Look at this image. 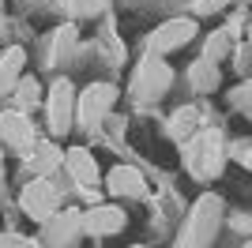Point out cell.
Returning <instances> with one entry per match:
<instances>
[{
	"label": "cell",
	"instance_id": "6da1fadb",
	"mask_svg": "<svg viewBox=\"0 0 252 248\" xmlns=\"http://www.w3.org/2000/svg\"><path fill=\"white\" fill-rule=\"evenodd\" d=\"M169 87H173V68L166 64V57L143 53V61L136 64V75H132V94L139 102H158Z\"/></svg>",
	"mask_w": 252,
	"mask_h": 248
},
{
	"label": "cell",
	"instance_id": "7a4b0ae2",
	"mask_svg": "<svg viewBox=\"0 0 252 248\" xmlns=\"http://www.w3.org/2000/svg\"><path fill=\"white\" fill-rule=\"evenodd\" d=\"M117 98H121V91H117L113 83H87L83 91H79V102H75V121L83 124V128H98L105 117L113 113Z\"/></svg>",
	"mask_w": 252,
	"mask_h": 248
},
{
	"label": "cell",
	"instance_id": "3957f363",
	"mask_svg": "<svg viewBox=\"0 0 252 248\" xmlns=\"http://www.w3.org/2000/svg\"><path fill=\"white\" fill-rule=\"evenodd\" d=\"M75 102H79V94H75L72 79L61 75L45 94V124H49L53 135H68V128L75 121Z\"/></svg>",
	"mask_w": 252,
	"mask_h": 248
},
{
	"label": "cell",
	"instance_id": "277c9868",
	"mask_svg": "<svg viewBox=\"0 0 252 248\" xmlns=\"http://www.w3.org/2000/svg\"><path fill=\"white\" fill-rule=\"evenodd\" d=\"M196 34H200V27H196V19H192V15H177V19H166V23H158L155 31L147 34V53L169 57V53L185 49V45H189Z\"/></svg>",
	"mask_w": 252,
	"mask_h": 248
},
{
	"label": "cell",
	"instance_id": "5b68a950",
	"mask_svg": "<svg viewBox=\"0 0 252 248\" xmlns=\"http://www.w3.org/2000/svg\"><path fill=\"white\" fill-rule=\"evenodd\" d=\"M185 147H189L185 162H189V169L196 177H215L222 169V139H219V132H200V135H192Z\"/></svg>",
	"mask_w": 252,
	"mask_h": 248
},
{
	"label": "cell",
	"instance_id": "8992f818",
	"mask_svg": "<svg viewBox=\"0 0 252 248\" xmlns=\"http://www.w3.org/2000/svg\"><path fill=\"white\" fill-rule=\"evenodd\" d=\"M19 203H23V211H27L34 222H49V218L57 215V203H61V196H57V188H53L45 177H34L31 185L23 188Z\"/></svg>",
	"mask_w": 252,
	"mask_h": 248
},
{
	"label": "cell",
	"instance_id": "52a82bcc",
	"mask_svg": "<svg viewBox=\"0 0 252 248\" xmlns=\"http://www.w3.org/2000/svg\"><path fill=\"white\" fill-rule=\"evenodd\" d=\"M0 139L8 147H19V151H31L34 143V124L23 109H11V113H0Z\"/></svg>",
	"mask_w": 252,
	"mask_h": 248
},
{
	"label": "cell",
	"instance_id": "ba28073f",
	"mask_svg": "<svg viewBox=\"0 0 252 248\" xmlns=\"http://www.w3.org/2000/svg\"><path fill=\"white\" fill-rule=\"evenodd\" d=\"M64 165H68L72 181L83 188V192H94L98 188V162H94V155H91L87 147H72V151L64 155Z\"/></svg>",
	"mask_w": 252,
	"mask_h": 248
},
{
	"label": "cell",
	"instance_id": "9c48e42d",
	"mask_svg": "<svg viewBox=\"0 0 252 248\" xmlns=\"http://www.w3.org/2000/svg\"><path fill=\"white\" fill-rule=\"evenodd\" d=\"M105 185H109L113 196H128V199H139L147 192V181H143V173L136 165H113L109 177H105Z\"/></svg>",
	"mask_w": 252,
	"mask_h": 248
},
{
	"label": "cell",
	"instance_id": "30bf717a",
	"mask_svg": "<svg viewBox=\"0 0 252 248\" xmlns=\"http://www.w3.org/2000/svg\"><path fill=\"white\" fill-rule=\"evenodd\" d=\"M83 229L91 237H109L125 229V211L121 207H94L91 215H83Z\"/></svg>",
	"mask_w": 252,
	"mask_h": 248
},
{
	"label": "cell",
	"instance_id": "8fae6325",
	"mask_svg": "<svg viewBox=\"0 0 252 248\" xmlns=\"http://www.w3.org/2000/svg\"><path fill=\"white\" fill-rule=\"evenodd\" d=\"M23 64H27V49L23 45H8L0 53V94H11L23 79Z\"/></svg>",
	"mask_w": 252,
	"mask_h": 248
},
{
	"label": "cell",
	"instance_id": "7c38bea8",
	"mask_svg": "<svg viewBox=\"0 0 252 248\" xmlns=\"http://www.w3.org/2000/svg\"><path fill=\"white\" fill-rule=\"evenodd\" d=\"M27 165H31L34 177H49L57 165H61V147L53 139H34L31 143V155H27Z\"/></svg>",
	"mask_w": 252,
	"mask_h": 248
},
{
	"label": "cell",
	"instance_id": "4fadbf2b",
	"mask_svg": "<svg viewBox=\"0 0 252 248\" xmlns=\"http://www.w3.org/2000/svg\"><path fill=\"white\" fill-rule=\"evenodd\" d=\"M189 83H192V91H196V94H211V91H219V83H222L219 64L207 61V57L192 61V64H189Z\"/></svg>",
	"mask_w": 252,
	"mask_h": 248
},
{
	"label": "cell",
	"instance_id": "5bb4252c",
	"mask_svg": "<svg viewBox=\"0 0 252 248\" xmlns=\"http://www.w3.org/2000/svg\"><path fill=\"white\" fill-rule=\"evenodd\" d=\"M169 135H173L177 143H189L192 135H200V113H196V105L173 109V117H169Z\"/></svg>",
	"mask_w": 252,
	"mask_h": 248
},
{
	"label": "cell",
	"instance_id": "9a60e30c",
	"mask_svg": "<svg viewBox=\"0 0 252 248\" xmlns=\"http://www.w3.org/2000/svg\"><path fill=\"white\" fill-rule=\"evenodd\" d=\"M230 53H233V31H230V27L207 34V41H203V57H207V61L219 64V61H226Z\"/></svg>",
	"mask_w": 252,
	"mask_h": 248
},
{
	"label": "cell",
	"instance_id": "2e32d148",
	"mask_svg": "<svg viewBox=\"0 0 252 248\" xmlns=\"http://www.w3.org/2000/svg\"><path fill=\"white\" fill-rule=\"evenodd\" d=\"M11 98H15V105H19L23 113H31L34 105H42V83L34 79V75H23L19 87L11 91Z\"/></svg>",
	"mask_w": 252,
	"mask_h": 248
},
{
	"label": "cell",
	"instance_id": "e0dca14e",
	"mask_svg": "<svg viewBox=\"0 0 252 248\" xmlns=\"http://www.w3.org/2000/svg\"><path fill=\"white\" fill-rule=\"evenodd\" d=\"M105 4L109 0H64V8H68L72 19H94V15L105 11Z\"/></svg>",
	"mask_w": 252,
	"mask_h": 248
},
{
	"label": "cell",
	"instance_id": "ac0fdd59",
	"mask_svg": "<svg viewBox=\"0 0 252 248\" xmlns=\"http://www.w3.org/2000/svg\"><path fill=\"white\" fill-rule=\"evenodd\" d=\"M79 226H83V215H79V211H64V215H61V222L53 226V237L68 245V241L75 237V229H79Z\"/></svg>",
	"mask_w": 252,
	"mask_h": 248
},
{
	"label": "cell",
	"instance_id": "d6986e66",
	"mask_svg": "<svg viewBox=\"0 0 252 248\" xmlns=\"http://www.w3.org/2000/svg\"><path fill=\"white\" fill-rule=\"evenodd\" d=\"M230 4H237V0H196V15H219Z\"/></svg>",
	"mask_w": 252,
	"mask_h": 248
},
{
	"label": "cell",
	"instance_id": "ffe728a7",
	"mask_svg": "<svg viewBox=\"0 0 252 248\" xmlns=\"http://www.w3.org/2000/svg\"><path fill=\"white\" fill-rule=\"evenodd\" d=\"M0 248H38V241L23 237V233H0Z\"/></svg>",
	"mask_w": 252,
	"mask_h": 248
},
{
	"label": "cell",
	"instance_id": "44dd1931",
	"mask_svg": "<svg viewBox=\"0 0 252 248\" xmlns=\"http://www.w3.org/2000/svg\"><path fill=\"white\" fill-rule=\"evenodd\" d=\"M237 158H241V165H245V169H252V151H241Z\"/></svg>",
	"mask_w": 252,
	"mask_h": 248
},
{
	"label": "cell",
	"instance_id": "7402d4cb",
	"mask_svg": "<svg viewBox=\"0 0 252 248\" xmlns=\"http://www.w3.org/2000/svg\"><path fill=\"white\" fill-rule=\"evenodd\" d=\"M0 31H4V15H0Z\"/></svg>",
	"mask_w": 252,
	"mask_h": 248
},
{
	"label": "cell",
	"instance_id": "603a6c76",
	"mask_svg": "<svg viewBox=\"0 0 252 248\" xmlns=\"http://www.w3.org/2000/svg\"><path fill=\"white\" fill-rule=\"evenodd\" d=\"M132 248H147V245H132Z\"/></svg>",
	"mask_w": 252,
	"mask_h": 248
},
{
	"label": "cell",
	"instance_id": "cb8c5ba5",
	"mask_svg": "<svg viewBox=\"0 0 252 248\" xmlns=\"http://www.w3.org/2000/svg\"><path fill=\"white\" fill-rule=\"evenodd\" d=\"M245 248H252V245H245Z\"/></svg>",
	"mask_w": 252,
	"mask_h": 248
},
{
	"label": "cell",
	"instance_id": "d4e9b609",
	"mask_svg": "<svg viewBox=\"0 0 252 248\" xmlns=\"http://www.w3.org/2000/svg\"><path fill=\"white\" fill-rule=\"evenodd\" d=\"M0 143H4V139H0Z\"/></svg>",
	"mask_w": 252,
	"mask_h": 248
}]
</instances>
